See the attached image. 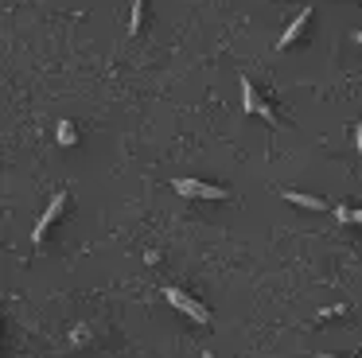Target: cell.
<instances>
[{
  "label": "cell",
  "mask_w": 362,
  "mask_h": 358,
  "mask_svg": "<svg viewBox=\"0 0 362 358\" xmlns=\"http://www.w3.org/2000/svg\"><path fill=\"white\" fill-rule=\"evenodd\" d=\"M175 195H187V199H230L226 187L218 183H203V179H175Z\"/></svg>",
  "instance_id": "1"
},
{
  "label": "cell",
  "mask_w": 362,
  "mask_h": 358,
  "mask_svg": "<svg viewBox=\"0 0 362 358\" xmlns=\"http://www.w3.org/2000/svg\"><path fill=\"white\" fill-rule=\"evenodd\" d=\"M257 105H261V101H257L253 82H250V78H242V109H245V113H257Z\"/></svg>",
  "instance_id": "6"
},
{
  "label": "cell",
  "mask_w": 362,
  "mask_h": 358,
  "mask_svg": "<svg viewBox=\"0 0 362 358\" xmlns=\"http://www.w3.org/2000/svg\"><path fill=\"white\" fill-rule=\"evenodd\" d=\"M74 137H78V132H74V125H71V121H59V129H55V140H59V144H74Z\"/></svg>",
  "instance_id": "7"
},
{
  "label": "cell",
  "mask_w": 362,
  "mask_h": 358,
  "mask_svg": "<svg viewBox=\"0 0 362 358\" xmlns=\"http://www.w3.org/2000/svg\"><path fill=\"white\" fill-rule=\"evenodd\" d=\"M354 39H358V47H362V31H354Z\"/></svg>",
  "instance_id": "11"
},
{
  "label": "cell",
  "mask_w": 362,
  "mask_h": 358,
  "mask_svg": "<svg viewBox=\"0 0 362 358\" xmlns=\"http://www.w3.org/2000/svg\"><path fill=\"white\" fill-rule=\"evenodd\" d=\"M335 218L339 222H354V210L351 207H335Z\"/></svg>",
  "instance_id": "8"
},
{
  "label": "cell",
  "mask_w": 362,
  "mask_h": 358,
  "mask_svg": "<svg viewBox=\"0 0 362 358\" xmlns=\"http://www.w3.org/2000/svg\"><path fill=\"white\" fill-rule=\"evenodd\" d=\"M257 117H265L269 125H276V113H273V109H269V105H257Z\"/></svg>",
  "instance_id": "9"
},
{
  "label": "cell",
  "mask_w": 362,
  "mask_h": 358,
  "mask_svg": "<svg viewBox=\"0 0 362 358\" xmlns=\"http://www.w3.org/2000/svg\"><path fill=\"white\" fill-rule=\"evenodd\" d=\"M308 20H312V8H300V16H296V20H292L288 23V31H284V35L281 39H276V51H284V47H292V43H296V39L300 35H304V28H308Z\"/></svg>",
  "instance_id": "4"
},
{
  "label": "cell",
  "mask_w": 362,
  "mask_h": 358,
  "mask_svg": "<svg viewBox=\"0 0 362 358\" xmlns=\"http://www.w3.org/2000/svg\"><path fill=\"white\" fill-rule=\"evenodd\" d=\"M284 199H288L292 207H304V210H327V202H323L320 195H304V191H284Z\"/></svg>",
  "instance_id": "5"
},
{
  "label": "cell",
  "mask_w": 362,
  "mask_h": 358,
  "mask_svg": "<svg viewBox=\"0 0 362 358\" xmlns=\"http://www.w3.org/2000/svg\"><path fill=\"white\" fill-rule=\"evenodd\" d=\"M354 144H358V156H362V125L354 129Z\"/></svg>",
  "instance_id": "10"
},
{
  "label": "cell",
  "mask_w": 362,
  "mask_h": 358,
  "mask_svg": "<svg viewBox=\"0 0 362 358\" xmlns=\"http://www.w3.org/2000/svg\"><path fill=\"white\" fill-rule=\"evenodd\" d=\"M164 300H168V304H175V308H180L183 316H191L195 323H211V311H206L199 300H191L187 292H180V288H164Z\"/></svg>",
  "instance_id": "2"
},
{
  "label": "cell",
  "mask_w": 362,
  "mask_h": 358,
  "mask_svg": "<svg viewBox=\"0 0 362 358\" xmlns=\"http://www.w3.org/2000/svg\"><path fill=\"white\" fill-rule=\"evenodd\" d=\"M63 210H66V191H59L55 199H51V207L43 210V218H40V222H35V230H32V241H35V246H40V241H43V233H47V226L55 222V218L63 214Z\"/></svg>",
  "instance_id": "3"
}]
</instances>
